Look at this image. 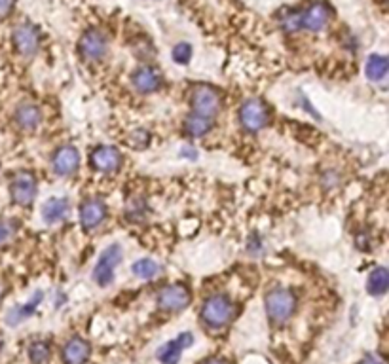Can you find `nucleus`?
<instances>
[{"mask_svg": "<svg viewBox=\"0 0 389 364\" xmlns=\"http://www.w3.org/2000/svg\"><path fill=\"white\" fill-rule=\"evenodd\" d=\"M300 18H302V29L321 30L330 19V8L325 2H311L306 8H300Z\"/></svg>", "mask_w": 389, "mask_h": 364, "instance_id": "1a4fd4ad", "label": "nucleus"}, {"mask_svg": "<svg viewBox=\"0 0 389 364\" xmlns=\"http://www.w3.org/2000/svg\"><path fill=\"white\" fill-rule=\"evenodd\" d=\"M16 231H18V226L12 220L0 219V247L2 245H8L16 237Z\"/></svg>", "mask_w": 389, "mask_h": 364, "instance_id": "393cba45", "label": "nucleus"}, {"mask_svg": "<svg viewBox=\"0 0 389 364\" xmlns=\"http://www.w3.org/2000/svg\"><path fill=\"white\" fill-rule=\"evenodd\" d=\"M190 292L184 285H171L160 292L158 305L164 311H183L188 308Z\"/></svg>", "mask_w": 389, "mask_h": 364, "instance_id": "6e6552de", "label": "nucleus"}, {"mask_svg": "<svg viewBox=\"0 0 389 364\" xmlns=\"http://www.w3.org/2000/svg\"><path fill=\"white\" fill-rule=\"evenodd\" d=\"M40 110L35 104H21L18 110H16V121H18V126L25 131H31L40 123Z\"/></svg>", "mask_w": 389, "mask_h": 364, "instance_id": "a211bd4d", "label": "nucleus"}, {"mask_svg": "<svg viewBox=\"0 0 389 364\" xmlns=\"http://www.w3.org/2000/svg\"><path fill=\"white\" fill-rule=\"evenodd\" d=\"M268 107L261 99H249L245 101L241 110H239V120L247 131H261L268 123Z\"/></svg>", "mask_w": 389, "mask_h": 364, "instance_id": "423d86ee", "label": "nucleus"}, {"mask_svg": "<svg viewBox=\"0 0 389 364\" xmlns=\"http://www.w3.org/2000/svg\"><path fill=\"white\" fill-rule=\"evenodd\" d=\"M205 364H228V363H225V360H219V358H213V360H209V363H205Z\"/></svg>", "mask_w": 389, "mask_h": 364, "instance_id": "c756f323", "label": "nucleus"}, {"mask_svg": "<svg viewBox=\"0 0 389 364\" xmlns=\"http://www.w3.org/2000/svg\"><path fill=\"white\" fill-rule=\"evenodd\" d=\"M107 219V205L101 200H88L80 207V222L85 230L97 228Z\"/></svg>", "mask_w": 389, "mask_h": 364, "instance_id": "ddd939ff", "label": "nucleus"}, {"mask_svg": "<svg viewBox=\"0 0 389 364\" xmlns=\"http://www.w3.org/2000/svg\"><path fill=\"white\" fill-rule=\"evenodd\" d=\"M80 165V154L74 146H61L59 150L54 154V159H52V167L57 175L68 176L76 173Z\"/></svg>", "mask_w": 389, "mask_h": 364, "instance_id": "9b49d317", "label": "nucleus"}, {"mask_svg": "<svg viewBox=\"0 0 389 364\" xmlns=\"http://www.w3.org/2000/svg\"><path fill=\"white\" fill-rule=\"evenodd\" d=\"M162 84H164V78H162L158 68L146 65V67L137 68L133 73V85L140 93H154L162 87Z\"/></svg>", "mask_w": 389, "mask_h": 364, "instance_id": "2eb2a0df", "label": "nucleus"}, {"mask_svg": "<svg viewBox=\"0 0 389 364\" xmlns=\"http://www.w3.org/2000/svg\"><path fill=\"white\" fill-rule=\"evenodd\" d=\"M192 109H194V114L203 116V118H209L213 120L215 116L219 114L220 107H222V99H220V93L209 85H198L192 93Z\"/></svg>", "mask_w": 389, "mask_h": 364, "instance_id": "7ed1b4c3", "label": "nucleus"}, {"mask_svg": "<svg viewBox=\"0 0 389 364\" xmlns=\"http://www.w3.org/2000/svg\"><path fill=\"white\" fill-rule=\"evenodd\" d=\"M2 344H4V341H2V336H0V349H2Z\"/></svg>", "mask_w": 389, "mask_h": 364, "instance_id": "7c9ffc66", "label": "nucleus"}, {"mask_svg": "<svg viewBox=\"0 0 389 364\" xmlns=\"http://www.w3.org/2000/svg\"><path fill=\"white\" fill-rule=\"evenodd\" d=\"M40 44V35L38 29L31 23H21L13 30V46L19 54L32 55L38 49Z\"/></svg>", "mask_w": 389, "mask_h": 364, "instance_id": "9d476101", "label": "nucleus"}, {"mask_svg": "<svg viewBox=\"0 0 389 364\" xmlns=\"http://www.w3.org/2000/svg\"><path fill=\"white\" fill-rule=\"evenodd\" d=\"M388 74V59L383 55H372L366 63V76L372 82H382Z\"/></svg>", "mask_w": 389, "mask_h": 364, "instance_id": "412c9836", "label": "nucleus"}, {"mask_svg": "<svg viewBox=\"0 0 389 364\" xmlns=\"http://www.w3.org/2000/svg\"><path fill=\"white\" fill-rule=\"evenodd\" d=\"M92 165L97 171L110 173L122 165V154L116 150L114 146H99L92 154Z\"/></svg>", "mask_w": 389, "mask_h": 364, "instance_id": "4468645a", "label": "nucleus"}, {"mask_svg": "<svg viewBox=\"0 0 389 364\" xmlns=\"http://www.w3.org/2000/svg\"><path fill=\"white\" fill-rule=\"evenodd\" d=\"M236 315V305L225 294H215L207 298L201 308V319L211 328H222Z\"/></svg>", "mask_w": 389, "mask_h": 364, "instance_id": "f03ea898", "label": "nucleus"}, {"mask_svg": "<svg viewBox=\"0 0 389 364\" xmlns=\"http://www.w3.org/2000/svg\"><path fill=\"white\" fill-rule=\"evenodd\" d=\"M192 344H194V336L190 332H183L179 338L167 341L165 346L160 347L158 360H162L164 364H176L181 360L184 349L192 346Z\"/></svg>", "mask_w": 389, "mask_h": 364, "instance_id": "f8f14e48", "label": "nucleus"}, {"mask_svg": "<svg viewBox=\"0 0 389 364\" xmlns=\"http://www.w3.org/2000/svg\"><path fill=\"white\" fill-rule=\"evenodd\" d=\"M359 364H385V360L380 355H366Z\"/></svg>", "mask_w": 389, "mask_h": 364, "instance_id": "cd10ccee", "label": "nucleus"}, {"mask_svg": "<svg viewBox=\"0 0 389 364\" xmlns=\"http://www.w3.org/2000/svg\"><path fill=\"white\" fill-rule=\"evenodd\" d=\"M10 194L18 205L29 207L37 198V178L29 171H19L12 178Z\"/></svg>", "mask_w": 389, "mask_h": 364, "instance_id": "39448f33", "label": "nucleus"}, {"mask_svg": "<svg viewBox=\"0 0 389 364\" xmlns=\"http://www.w3.org/2000/svg\"><path fill=\"white\" fill-rule=\"evenodd\" d=\"M129 145L135 146V148H145L148 145V133L146 131H135L129 139Z\"/></svg>", "mask_w": 389, "mask_h": 364, "instance_id": "bb28decb", "label": "nucleus"}, {"mask_svg": "<svg viewBox=\"0 0 389 364\" xmlns=\"http://www.w3.org/2000/svg\"><path fill=\"white\" fill-rule=\"evenodd\" d=\"M280 27L287 32H297L302 29L300 10H283V13L280 16Z\"/></svg>", "mask_w": 389, "mask_h": 364, "instance_id": "4be33fe9", "label": "nucleus"}, {"mask_svg": "<svg viewBox=\"0 0 389 364\" xmlns=\"http://www.w3.org/2000/svg\"><path fill=\"white\" fill-rule=\"evenodd\" d=\"M13 2H16V0H0V18L6 16V13L12 10Z\"/></svg>", "mask_w": 389, "mask_h": 364, "instance_id": "c85d7f7f", "label": "nucleus"}, {"mask_svg": "<svg viewBox=\"0 0 389 364\" xmlns=\"http://www.w3.org/2000/svg\"><path fill=\"white\" fill-rule=\"evenodd\" d=\"M158 272L160 266L150 258H143V260H137L133 264V273L139 279H152L158 275Z\"/></svg>", "mask_w": 389, "mask_h": 364, "instance_id": "5701e85b", "label": "nucleus"}, {"mask_svg": "<svg viewBox=\"0 0 389 364\" xmlns=\"http://www.w3.org/2000/svg\"><path fill=\"white\" fill-rule=\"evenodd\" d=\"M213 129V120H209V118H203V116H188L186 120H184V131L192 137H203L209 131Z\"/></svg>", "mask_w": 389, "mask_h": 364, "instance_id": "aec40b11", "label": "nucleus"}, {"mask_svg": "<svg viewBox=\"0 0 389 364\" xmlns=\"http://www.w3.org/2000/svg\"><path fill=\"white\" fill-rule=\"evenodd\" d=\"M29 357L32 364H46L49 358V346L46 341H35L29 347Z\"/></svg>", "mask_w": 389, "mask_h": 364, "instance_id": "b1692460", "label": "nucleus"}, {"mask_svg": "<svg viewBox=\"0 0 389 364\" xmlns=\"http://www.w3.org/2000/svg\"><path fill=\"white\" fill-rule=\"evenodd\" d=\"M297 310V296L289 289H274L266 294L268 319L274 324H283Z\"/></svg>", "mask_w": 389, "mask_h": 364, "instance_id": "f257e3e1", "label": "nucleus"}, {"mask_svg": "<svg viewBox=\"0 0 389 364\" xmlns=\"http://www.w3.org/2000/svg\"><path fill=\"white\" fill-rule=\"evenodd\" d=\"M107 49H109V40L101 30H88L80 40V55L88 61L101 59L107 54Z\"/></svg>", "mask_w": 389, "mask_h": 364, "instance_id": "0eeeda50", "label": "nucleus"}, {"mask_svg": "<svg viewBox=\"0 0 389 364\" xmlns=\"http://www.w3.org/2000/svg\"><path fill=\"white\" fill-rule=\"evenodd\" d=\"M122 260V249L118 245H110L101 253L95 269H93V279L99 286H107L114 279V272Z\"/></svg>", "mask_w": 389, "mask_h": 364, "instance_id": "20e7f679", "label": "nucleus"}, {"mask_svg": "<svg viewBox=\"0 0 389 364\" xmlns=\"http://www.w3.org/2000/svg\"><path fill=\"white\" fill-rule=\"evenodd\" d=\"M190 57H192V46H190V44L181 42L173 48V59H175L176 63L184 65V63H188Z\"/></svg>", "mask_w": 389, "mask_h": 364, "instance_id": "a878e982", "label": "nucleus"}, {"mask_svg": "<svg viewBox=\"0 0 389 364\" xmlns=\"http://www.w3.org/2000/svg\"><path fill=\"white\" fill-rule=\"evenodd\" d=\"M68 209H71L68 200H65V198H54V200H49L44 203L42 217L48 224H55V222H59V220H63L67 217Z\"/></svg>", "mask_w": 389, "mask_h": 364, "instance_id": "f3484780", "label": "nucleus"}, {"mask_svg": "<svg viewBox=\"0 0 389 364\" xmlns=\"http://www.w3.org/2000/svg\"><path fill=\"white\" fill-rule=\"evenodd\" d=\"M90 344L82 338H73L67 341V346L63 349V358L67 364H84L90 358Z\"/></svg>", "mask_w": 389, "mask_h": 364, "instance_id": "dca6fc26", "label": "nucleus"}, {"mask_svg": "<svg viewBox=\"0 0 389 364\" xmlns=\"http://www.w3.org/2000/svg\"><path fill=\"white\" fill-rule=\"evenodd\" d=\"M389 286V273L385 267H376L374 272L369 275V281H366V289L371 292L372 296H382L385 294Z\"/></svg>", "mask_w": 389, "mask_h": 364, "instance_id": "6ab92c4d", "label": "nucleus"}]
</instances>
